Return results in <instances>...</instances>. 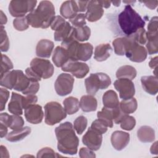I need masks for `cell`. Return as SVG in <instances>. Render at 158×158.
Returning <instances> with one entry per match:
<instances>
[{"label": "cell", "mask_w": 158, "mask_h": 158, "mask_svg": "<svg viewBox=\"0 0 158 158\" xmlns=\"http://www.w3.org/2000/svg\"><path fill=\"white\" fill-rule=\"evenodd\" d=\"M55 8L49 1H42L36 9L26 15L29 25L35 28H47L55 17Z\"/></svg>", "instance_id": "2"}, {"label": "cell", "mask_w": 158, "mask_h": 158, "mask_svg": "<svg viewBox=\"0 0 158 158\" xmlns=\"http://www.w3.org/2000/svg\"><path fill=\"white\" fill-rule=\"evenodd\" d=\"M157 16L153 17L149 20L148 25V31L149 33H156L157 32Z\"/></svg>", "instance_id": "51"}, {"label": "cell", "mask_w": 158, "mask_h": 158, "mask_svg": "<svg viewBox=\"0 0 158 158\" xmlns=\"http://www.w3.org/2000/svg\"><path fill=\"white\" fill-rule=\"evenodd\" d=\"M24 125L23 118L19 115H9L7 127L13 130H17L22 128Z\"/></svg>", "instance_id": "37"}, {"label": "cell", "mask_w": 158, "mask_h": 158, "mask_svg": "<svg viewBox=\"0 0 158 158\" xmlns=\"http://www.w3.org/2000/svg\"><path fill=\"white\" fill-rule=\"evenodd\" d=\"M66 21L60 15L55 16L54 20H52L51 24V28L52 30L56 31L59 29L61 26H62L64 23H65Z\"/></svg>", "instance_id": "50"}, {"label": "cell", "mask_w": 158, "mask_h": 158, "mask_svg": "<svg viewBox=\"0 0 158 158\" xmlns=\"http://www.w3.org/2000/svg\"><path fill=\"white\" fill-rule=\"evenodd\" d=\"M157 143L158 141H156L151 147L150 152L152 154L157 155L158 154V149H157Z\"/></svg>", "instance_id": "58"}, {"label": "cell", "mask_w": 158, "mask_h": 158, "mask_svg": "<svg viewBox=\"0 0 158 158\" xmlns=\"http://www.w3.org/2000/svg\"><path fill=\"white\" fill-rule=\"evenodd\" d=\"M143 89L149 94L156 95L158 91V80L156 76H143L141 78Z\"/></svg>", "instance_id": "21"}, {"label": "cell", "mask_w": 158, "mask_h": 158, "mask_svg": "<svg viewBox=\"0 0 158 158\" xmlns=\"http://www.w3.org/2000/svg\"><path fill=\"white\" fill-rule=\"evenodd\" d=\"M9 97V91L6 88H0V110L2 111L5 109L6 104Z\"/></svg>", "instance_id": "46"}, {"label": "cell", "mask_w": 158, "mask_h": 158, "mask_svg": "<svg viewBox=\"0 0 158 158\" xmlns=\"http://www.w3.org/2000/svg\"><path fill=\"white\" fill-rule=\"evenodd\" d=\"M14 28L17 31H24L28 28L29 24L27 20L26 16L22 17H17L13 20Z\"/></svg>", "instance_id": "41"}, {"label": "cell", "mask_w": 158, "mask_h": 158, "mask_svg": "<svg viewBox=\"0 0 158 158\" xmlns=\"http://www.w3.org/2000/svg\"><path fill=\"white\" fill-rule=\"evenodd\" d=\"M98 2L102 8H109L111 4V1H98Z\"/></svg>", "instance_id": "60"}, {"label": "cell", "mask_w": 158, "mask_h": 158, "mask_svg": "<svg viewBox=\"0 0 158 158\" xmlns=\"http://www.w3.org/2000/svg\"><path fill=\"white\" fill-rule=\"evenodd\" d=\"M63 104L65 112L69 115L75 114L80 109V102L78 99L73 96H69L65 98L63 101Z\"/></svg>", "instance_id": "31"}, {"label": "cell", "mask_w": 158, "mask_h": 158, "mask_svg": "<svg viewBox=\"0 0 158 158\" xmlns=\"http://www.w3.org/2000/svg\"><path fill=\"white\" fill-rule=\"evenodd\" d=\"M97 107L98 101L93 95H84L80 98V107L83 112H89L95 111Z\"/></svg>", "instance_id": "24"}, {"label": "cell", "mask_w": 158, "mask_h": 158, "mask_svg": "<svg viewBox=\"0 0 158 158\" xmlns=\"http://www.w3.org/2000/svg\"><path fill=\"white\" fill-rule=\"evenodd\" d=\"M125 55L132 62H142L146 60L148 52L143 46L137 43L133 39Z\"/></svg>", "instance_id": "13"}, {"label": "cell", "mask_w": 158, "mask_h": 158, "mask_svg": "<svg viewBox=\"0 0 158 158\" xmlns=\"http://www.w3.org/2000/svg\"><path fill=\"white\" fill-rule=\"evenodd\" d=\"M91 127L101 134H104L107 131V128L101 121L96 119L92 122Z\"/></svg>", "instance_id": "49"}, {"label": "cell", "mask_w": 158, "mask_h": 158, "mask_svg": "<svg viewBox=\"0 0 158 158\" xmlns=\"http://www.w3.org/2000/svg\"><path fill=\"white\" fill-rule=\"evenodd\" d=\"M119 107L125 114H130L136 111L138 107V102L135 98L128 99H122L119 104Z\"/></svg>", "instance_id": "35"}, {"label": "cell", "mask_w": 158, "mask_h": 158, "mask_svg": "<svg viewBox=\"0 0 158 158\" xmlns=\"http://www.w3.org/2000/svg\"><path fill=\"white\" fill-rule=\"evenodd\" d=\"M102 103L104 107L113 109L119 106V99L117 94L112 89L106 91L102 96Z\"/></svg>", "instance_id": "26"}, {"label": "cell", "mask_w": 158, "mask_h": 158, "mask_svg": "<svg viewBox=\"0 0 158 158\" xmlns=\"http://www.w3.org/2000/svg\"><path fill=\"white\" fill-rule=\"evenodd\" d=\"M120 127L127 131H130L133 129L136 125V120L135 118L131 115H126L122 118L120 122Z\"/></svg>", "instance_id": "39"}, {"label": "cell", "mask_w": 158, "mask_h": 158, "mask_svg": "<svg viewBox=\"0 0 158 158\" xmlns=\"http://www.w3.org/2000/svg\"><path fill=\"white\" fill-rule=\"evenodd\" d=\"M111 84L110 78L106 73L99 72L91 73L85 80L86 93L94 95L99 89L107 88Z\"/></svg>", "instance_id": "5"}, {"label": "cell", "mask_w": 158, "mask_h": 158, "mask_svg": "<svg viewBox=\"0 0 158 158\" xmlns=\"http://www.w3.org/2000/svg\"><path fill=\"white\" fill-rule=\"evenodd\" d=\"M146 51L149 55L157 54L158 52V33L146 32Z\"/></svg>", "instance_id": "30"}, {"label": "cell", "mask_w": 158, "mask_h": 158, "mask_svg": "<svg viewBox=\"0 0 158 158\" xmlns=\"http://www.w3.org/2000/svg\"><path fill=\"white\" fill-rule=\"evenodd\" d=\"M23 96L15 92L12 93L11 99L8 104V110L11 114L19 115L23 114Z\"/></svg>", "instance_id": "20"}, {"label": "cell", "mask_w": 158, "mask_h": 158, "mask_svg": "<svg viewBox=\"0 0 158 158\" xmlns=\"http://www.w3.org/2000/svg\"><path fill=\"white\" fill-rule=\"evenodd\" d=\"M131 36L134 40L140 45L143 46L146 43V31L144 28L139 29L135 33L131 35Z\"/></svg>", "instance_id": "43"}, {"label": "cell", "mask_w": 158, "mask_h": 158, "mask_svg": "<svg viewBox=\"0 0 158 158\" xmlns=\"http://www.w3.org/2000/svg\"><path fill=\"white\" fill-rule=\"evenodd\" d=\"M149 66L153 69L157 68V56L152 58L149 62Z\"/></svg>", "instance_id": "57"}, {"label": "cell", "mask_w": 158, "mask_h": 158, "mask_svg": "<svg viewBox=\"0 0 158 158\" xmlns=\"http://www.w3.org/2000/svg\"><path fill=\"white\" fill-rule=\"evenodd\" d=\"M79 156L81 158H94L96 157V154H94L93 151L89 149L88 148H81L79 151Z\"/></svg>", "instance_id": "52"}, {"label": "cell", "mask_w": 158, "mask_h": 158, "mask_svg": "<svg viewBox=\"0 0 158 158\" xmlns=\"http://www.w3.org/2000/svg\"><path fill=\"white\" fill-rule=\"evenodd\" d=\"M0 15H1V25H3L7 23V18L6 15L4 14L2 10H0Z\"/></svg>", "instance_id": "59"}, {"label": "cell", "mask_w": 158, "mask_h": 158, "mask_svg": "<svg viewBox=\"0 0 158 158\" xmlns=\"http://www.w3.org/2000/svg\"><path fill=\"white\" fill-rule=\"evenodd\" d=\"M136 70L131 65H125L118 68L116 72V77L117 78H127L130 80L134 79L136 76Z\"/></svg>", "instance_id": "32"}, {"label": "cell", "mask_w": 158, "mask_h": 158, "mask_svg": "<svg viewBox=\"0 0 158 158\" xmlns=\"http://www.w3.org/2000/svg\"><path fill=\"white\" fill-rule=\"evenodd\" d=\"M17 78V70H12L1 77L0 85L6 88L14 89Z\"/></svg>", "instance_id": "27"}, {"label": "cell", "mask_w": 158, "mask_h": 158, "mask_svg": "<svg viewBox=\"0 0 158 158\" xmlns=\"http://www.w3.org/2000/svg\"><path fill=\"white\" fill-rule=\"evenodd\" d=\"M121 1H111V3H112L115 6H119Z\"/></svg>", "instance_id": "61"}, {"label": "cell", "mask_w": 158, "mask_h": 158, "mask_svg": "<svg viewBox=\"0 0 158 158\" xmlns=\"http://www.w3.org/2000/svg\"><path fill=\"white\" fill-rule=\"evenodd\" d=\"M97 117L107 127L112 128L113 127L114 122L112 109L103 107L101 111L98 112Z\"/></svg>", "instance_id": "33"}, {"label": "cell", "mask_w": 158, "mask_h": 158, "mask_svg": "<svg viewBox=\"0 0 158 158\" xmlns=\"http://www.w3.org/2000/svg\"><path fill=\"white\" fill-rule=\"evenodd\" d=\"M86 19L90 22H94L99 20L103 14L104 9L98 1H89L86 10Z\"/></svg>", "instance_id": "16"}, {"label": "cell", "mask_w": 158, "mask_h": 158, "mask_svg": "<svg viewBox=\"0 0 158 158\" xmlns=\"http://www.w3.org/2000/svg\"><path fill=\"white\" fill-rule=\"evenodd\" d=\"M30 67L40 79L51 77L54 71V66L49 60L38 57L31 60Z\"/></svg>", "instance_id": "7"}, {"label": "cell", "mask_w": 158, "mask_h": 158, "mask_svg": "<svg viewBox=\"0 0 158 158\" xmlns=\"http://www.w3.org/2000/svg\"><path fill=\"white\" fill-rule=\"evenodd\" d=\"M110 141L113 148L117 151L123 149L130 142V134L123 131H115L110 137Z\"/></svg>", "instance_id": "15"}, {"label": "cell", "mask_w": 158, "mask_h": 158, "mask_svg": "<svg viewBox=\"0 0 158 158\" xmlns=\"http://www.w3.org/2000/svg\"><path fill=\"white\" fill-rule=\"evenodd\" d=\"M74 81L73 76L70 74L67 73H60L57 77L54 83L56 93L60 96L70 94L72 91Z\"/></svg>", "instance_id": "9"}, {"label": "cell", "mask_w": 158, "mask_h": 158, "mask_svg": "<svg viewBox=\"0 0 158 158\" xmlns=\"http://www.w3.org/2000/svg\"><path fill=\"white\" fill-rule=\"evenodd\" d=\"M78 12V9L75 1H64L60 8V13L63 18L72 19L75 17Z\"/></svg>", "instance_id": "19"}, {"label": "cell", "mask_w": 158, "mask_h": 158, "mask_svg": "<svg viewBox=\"0 0 158 158\" xmlns=\"http://www.w3.org/2000/svg\"><path fill=\"white\" fill-rule=\"evenodd\" d=\"M133 38L131 36L120 37L115 38L112 41L114 52L117 55L123 56L128 49Z\"/></svg>", "instance_id": "17"}, {"label": "cell", "mask_w": 158, "mask_h": 158, "mask_svg": "<svg viewBox=\"0 0 158 158\" xmlns=\"http://www.w3.org/2000/svg\"><path fill=\"white\" fill-rule=\"evenodd\" d=\"M57 153L55 152L54 151L49 147H45L40 149L36 155V157H59Z\"/></svg>", "instance_id": "45"}, {"label": "cell", "mask_w": 158, "mask_h": 158, "mask_svg": "<svg viewBox=\"0 0 158 158\" xmlns=\"http://www.w3.org/2000/svg\"><path fill=\"white\" fill-rule=\"evenodd\" d=\"M61 68L62 71L70 72L77 78H84L89 71V68L86 63L72 60H69Z\"/></svg>", "instance_id": "11"}, {"label": "cell", "mask_w": 158, "mask_h": 158, "mask_svg": "<svg viewBox=\"0 0 158 158\" xmlns=\"http://www.w3.org/2000/svg\"><path fill=\"white\" fill-rule=\"evenodd\" d=\"M142 2H143L145 6L149 8L150 9H154L157 6V4H158V1H142Z\"/></svg>", "instance_id": "54"}, {"label": "cell", "mask_w": 158, "mask_h": 158, "mask_svg": "<svg viewBox=\"0 0 158 158\" xmlns=\"http://www.w3.org/2000/svg\"><path fill=\"white\" fill-rule=\"evenodd\" d=\"M73 35L74 38L78 42L87 41L90 37L91 30L86 25L78 28L73 27Z\"/></svg>", "instance_id": "36"}, {"label": "cell", "mask_w": 158, "mask_h": 158, "mask_svg": "<svg viewBox=\"0 0 158 158\" xmlns=\"http://www.w3.org/2000/svg\"><path fill=\"white\" fill-rule=\"evenodd\" d=\"M115 89L118 92L121 99L125 100L133 98L135 94V88L131 80L118 78L114 83Z\"/></svg>", "instance_id": "10"}, {"label": "cell", "mask_w": 158, "mask_h": 158, "mask_svg": "<svg viewBox=\"0 0 158 158\" xmlns=\"http://www.w3.org/2000/svg\"><path fill=\"white\" fill-rule=\"evenodd\" d=\"M88 2H89V1H77L78 12H83L86 11Z\"/></svg>", "instance_id": "53"}, {"label": "cell", "mask_w": 158, "mask_h": 158, "mask_svg": "<svg viewBox=\"0 0 158 158\" xmlns=\"http://www.w3.org/2000/svg\"><path fill=\"white\" fill-rule=\"evenodd\" d=\"M0 153H1V158H4V157H9V152L7 149V148L1 145L0 147Z\"/></svg>", "instance_id": "56"}, {"label": "cell", "mask_w": 158, "mask_h": 158, "mask_svg": "<svg viewBox=\"0 0 158 158\" xmlns=\"http://www.w3.org/2000/svg\"><path fill=\"white\" fill-rule=\"evenodd\" d=\"M112 51V47L109 43L100 44L95 48L94 58L98 62L104 61L110 57Z\"/></svg>", "instance_id": "23"}, {"label": "cell", "mask_w": 158, "mask_h": 158, "mask_svg": "<svg viewBox=\"0 0 158 158\" xmlns=\"http://www.w3.org/2000/svg\"><path fill=\"white\" fill-rule=\"evenodd\" d=\"M137 136L141 142L151 143L155 139V131L152 127L144 125L137 131Z\"/></svg>", "instance_id": "25"}, {"label": "cell", "mask_w": 158, "mask_h": 158, "mask_svg": "<svg viewBox=\"0 0 158 158\" xmlns=\"http://www.w3.org/2000/svg\"><path fill=\"white\" fill-rule=\"evenodd\" d=\"M0 39H1V51L2 52H7L9 48V41L3 25H1V32H0Z\"/></svg>", "instance_id": "42"}, {"label": "cell", "mask_w": 158, "mask_h": 158, "mask_svg": "<svg viewBox=\"0 0 158 158\" xmlns=\"http://www.w3.org/2000/svg\"><path fill=\"white\" fill-rule=\"evenodd\" d=\"M52 60L57 67H62L70 59L66 49L62 46H57L53 52Z\"/></svg>", "instance_id": "22"}, {"label": "cell", "mask_w": 158, "mask_h": 158, "mask_svg": "<svg viewBox=\"0 0 158 158\" xmlns=\"http://www.w3.org/2000/svg\"><path fill=\"white\" fill-rule=\"evenodd\" d=\"M7 135V127L0 123V135L1 138H4Z\"/></svg>", "instance_id": "55"}, {"label": "cell", "mask_w": 158, "mask_h": 158, "mask_svg": "<svg viewBox=\"0 0 158 158\" xmlns=\"http://www.w3.org/2000/svg\"><path fill=\"white\" fill-rule=\"evenodd\" d=\"M38 101V97L35 94H29L23 96V107L26 109L28 106L35 104Z\"/></svg>", "instance_id": "48"}, {"label": "cell", "mask_w": 158, "mask_h": 158, "mask_svg": "<svg viewBox=\"0 0 158 158\" xmlns=\"http://www.w3.org/2000/svg\"><path fill=\"white\" fill-rule=\"evenodd\" d=\"M55 133L57 140V149L59 152L69 155L77 153L79 139L70 122H65L60 124L55 128Z\"/></svg>", "instance_id": "1"}, {"label": "cell", "mask_w": 158, "mask_h": 158, "mask_svg": "<svg viewBox=\"0 0 158 158\" xmlns=\"http://www.w3.org/2000/svg\"><path fill=\"white\" fill-rule=\"evenodd\" d=\"M24 114L27 122L32 124H38L43 120L44 113L42 107L38 104H33L25 109Z\"/></svg>", "instance_id": "14"}, {"label": "cell", "mask_w": 158, "mask_h": 158, "mask_svg": "<svg viewBox=\"0 0 158 158\" xmlns=\"http://www.w3.org/2000/svg\"><path fill=\"white\" fill-rule=\"evenodd\" d=\"M61 46L66 49L69 59L73 61H87L92 56L93 47L89 43H81L77 41L73 35L62 41Z\"/></svg>", "instance_id": "4"}, {"label": "cell", "mask_w": 158, "mask_h": 158, "mask_svg": "<svg viewBox=\"0 0 158 158\" xmlns=\"http://www.w3.org/2000/svg\"><path fill=\"white\" fill-rule=\"evenodd\" d=\"M67 117L64 108L56 101H51L44 106V121L48 125H54Z\"/></svg>", "instance_id": "6"}, {"label": "cell", "mask_w": 158, "mask_h": 158, "mask_svg": "<svg viewBox=\"0 0 158 158\" xmlns=\"http://www.w3.org/2000/svg\"><path fill=\"white\" fill-rule=\"evenodd\" d=\"M30 81L26 74H24L22 70H17V78L14 89L22 93L28 87Z\"/></svg>", "instance_id": "34"}, {"label": "cell", "mask_w": 158, "mask_h": 158, "mask_svg": "<svg viewBox=\"0 0 158 158\" xmlns=\"http://www.w3.org/2000/svg\"><path fill=\"white\" fill-rule=\"evenodd\" d=\"M73 27L69 22H66L59 29L55 31L54 34V40L56 41H63L69 38L73 31Z\"/></svg>", "instance_id": "28"}, {"label": "cell", "mask_w": 158, "mask_h": 158, "mask_svg": "<svg viewBox=\"0 0 158 158\" xmlns=\"http://www.w3.org/2000/svg\"><path fill=\"white\" fill-rule=\"evenodd\" d=\"M118 22L122 31L127 36H130L139 29L143 28L146 24L144 20L130 4L126 5L119 14Z\"/></svg>", "instance_id": "3"}, {"label": "cell", "mask_w": 158, "mask_h": 158, "mask_svg": "<svg viewBox=\"0 0 158 158\" xmlns=\"http://www.w3.org/2000/svg\"><path fill=\"white\" fill-rule=\"evenodd\" d=\"M88 124V120L86 117L83 115L78 117L73 122V128L77 134L81 135L86 128Z\"/></svg>", "instance_id": "38"}, {"label": "cell", "mask_w": 158, "mask_h": 158, "mask_svg": "<svg viewBox=\"0 0 158 158\" xmlns=\"http://www.w3.org/2000/svg\"><path fill=\"white\" fill-rule=\"evenodd\" d=\"M82 142L92 151H98L102 144V134L90 127L83 136Z\"/></svg>", "instance_id": "12"}, {"label": "cell", "mask_w": 158, "mask_h": 158, "mask_svg": "<svg viewBox=\"0 0 158 158\" xmlns=\"http://www.w3.org/2000/svg\"><path fill=\"white\" fill-rule=\"evenodd\" d=\"M54 43L47 39L40 40L36 47V54L39 57H50L54 49Z\"/></svg>", "instance_id": "18"}, {"label": "cell", "mask_w": 158, "mask_h": 158, "mask_svg": "<svg viewBox=\"0 0 158 158\" xmlns=\"http://www.w3.org/2000/svg\"><path fill=\"white\" fill-rule=\"evenodd\" d=\"M30 81H31L28 87L22 92V93L25 95L35 94L40 89V84L38 81H31V80Z\"/></svg>", "instance_id": "47"}, {"label": "cell", "mask_w": 158, "mask_h": 158, "mask_svg": "<svg viewBox=\"0 0 158 158\" xmlns=\"http://www.w3.org/2000/svg\"><path fill=\"white\" fill-rule=\"evenodd\" d=\"M31 133L29 127H24L17 130H13L7 135L6 139L10 142H17L23 139Z\"/></svg>", "instance_id": "29"}, {"label": "cell", "mask_w": 158, "mask_h": 158, "mask_svg": "<svg viewBox=\"0 0 158 158\" xmlns=\"http://www.w3.org/2000/svg\"><path fill=\"white\" fill-rule=\"evenodd\" d=\"M85 19H86L85 14L79 13L75 17L69 20V22L72 25V27L75 28H78V27L85 26V25L86 24Z\"/></svg>", "instance_id": "44"}, {"label": "cell", "mask_w": 158, "mask_h": 158, "mask_svg": "<svg viewBox=\"0 0 158 158\" xmlns=\"http://www.w3.org/2000/svg\"><path fill=\"white\" fill-rule=\"evenodd\" d=\"M37 4V1L12 0L9 5V12L12 17H22L28 12L33 11Z\"/></svg>", "instance_id": "8"}, {"label": "cell", "mask_w": 158, "mask_h": 158, "mask_svg": "<svg viewBox=\"0 0 158 158\" xmlns=\"http://www.w3.org/2000/svg\"><path fill=\"white\" fill-rule=\"evenodd\" d=\"M14 67L10 59L5 54H1V77L4 73L9 72Z\"/></svg>", "instance_id": "40"}]
</instances>
